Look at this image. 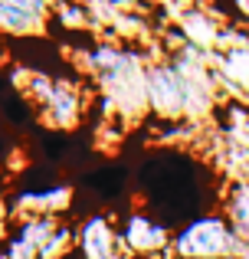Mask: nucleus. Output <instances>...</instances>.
Returning a JSON list of instances; mask_svg holds the SVG:
<instances>
[{"instance_id": "obj_8", "label": "nucleus", "mask_w": 249, "mask_h": 259, "mask_svg": "<svg viewBox=\"0 0 249 259\" xmlns=\"http://www.w3.org/2000/svg\"><path fill=\"white\" fill-rule=\"evenodd\" d=\"M223 217L236 227V233L249 246V177L230 181L223 187Z\"/></svg>"}, {"instance_id": "obj_9", "label": "nucleus", "mask_w": 249, "mask_h": 259, "mask_svg": "<svg viewBox=\"0 0 249 259\" xmlns=\"http://www.w3.org/2000/svg\"><path fill=\"white\" fill-rule=\"evenodd\" d=\"M13 227V210H10V197L0 190V243H4V236H7V230Z\"/></svg>"}, {"instance_id": "obj_10", "label": "nucleus", "mask_w": 249, "mask_h": 259, "mask_svg": "<svg viewBox=\"0 0 249 259\" xmlns=\"http://www.w3.org/2000/svg\"><path fill=\"white\" fill-rule=\"evenodd\" d=\"M125 259H171V253H164V256H125Z\"/></svg>"}, {"instance_id": "obj_7", "label": "nucleus", "mask_w": 249, "mask_h": 259, "mask_svg": "<svg viewBox=\"0 0 249 259\" xmlns=\"http://www.w3.org/2000/svg\"><path fill=\"white\" fill-rule=\"evenodd\" d=\"M56 0H0V36H39Z\"/></svg>"}, {"instance_id": "obj_2", "label": "nucleus", "mask_w": 249, "mask_h": 259, "mask_svg": "<svg viewBox=\"0 0 249 259\" xmlns=\"http://www.w3.org/2000/svg\"><path fill=\"white\" fill-rule=\"evenodd\" d=\"M20 95L33 105V112L39 115V121L56 132H72L79 128L85 115V89L76 79H63V76H49L43 69H23L13 82Z\"/></svg>"}, {"instance_id": "obj_3", "label": "nucleus", "mask_w": 249, "mask_h": 259, "mask_svg": "<svg viewBox=\"0 0 249 259\" xmlns=\"http://www.w3.org/2000/svg\"><path fill=\"white\" fill-rule=\"evenodd\" d=\"M246 249V240L223 217V210H210L197 213L174 233L171 259H243Z\"/></svg>"}, {"instance_id": "obj_6", "label": "nucleus", "mask_w": 249, "mask_h": 259, "mask_svg": "<svg viewBox=\"0 0 249 259\" xmlns=\"http://www.w3.org/2000/svg\"><path fill=\"white\" fill-rule=\"evenodd\" d=\"M76 200L72 184H39V187H23L10 197L13 220L23 217H66Z\"/></svg>"}, {"instance_id": "obj_5", "label": "nucleus", "mask_w": 249, "mask_h": 259, "mask_svg": "<svg viewBox=\"0 0 249 259\" xmlns=\"http://www.w3.org/2000/svg\"><path fill=\"white\" fill-rule=\"evenodd\" d=\"M76 256L79 259H125L118 240V220L105 210L89 213L76 227Z\"/></svg>"}, {"instance_id": "obj_4", "label": "nucleus", "mask_w": 249, "mask_h": 259, "mask_svg": "<svg viewBox=\"0 0 249 259\" xmlns=\"http://www.w3.org/2000/svg\"><path fill=\"white\" fill-rule=\"evenodd\" d=\"M118 240L125 256H164L171 253L174 230L144 203H134L118 217Z\"/></svg>"}, {"instance_id": "obj_1", "label": "nucleus", "mask_w": 249, "mask_h": 259, "mask_svg": "<svg viewBox=\"0 0 249 259\" xmlns=\"http://www.w3.org/2000/svg\"><path fill=\"white\" fill-rule=\"evenodd\" d=\"M217 76L204 66L197 53H174L171 59H158L144 69L147 108L167 121H187L213 105Z\"/></svg>"}, {"instance_id": "obj_11", "label": "nucleus", "mask_w": 249, "mask_h": 259, "mask_svg": "<svg viewBox=\"0 0 249 259\" xmlns=\"http://www.w3.org/2000/svg\"><path fill=\"white\" fill-rule=\"evenodd\" d=\"M243 43H246V46H249V23H246V26H243Z\"/></svg>"}, {"instance_id": "obj_12", "label": "nucleus", "mask_w": 249, "mask_h": 259, "mask_svg": "<svg viewBox=\"0 0 249 259\" xmlns=\"http://www.w3.org/2000/svg\"><path fill=\"white\" fill-rule=\"evenodd\" d=\"M246 95H249V92H246Z\"/></svg>"}]
</instances>
